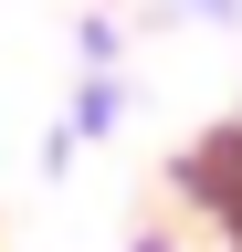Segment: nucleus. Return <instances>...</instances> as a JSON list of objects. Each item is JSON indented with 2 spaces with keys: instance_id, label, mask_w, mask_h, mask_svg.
Wrapping results in <instances>:
<instances>
[{
  "instance_id": "nucleus-1",
  "label": "nucleus",
  "mask_w": 242,
  "mask_h": 252,
  "mask_svg": "<svg viewBox=\"0 0 242 252\" xmlns=\"http://www.w3.org/2000/svg\"><path fill=\"white\" fill-rule=\"evenodd\" d=\"M179 200L210 210V231L242 252V116H232V126H210V137L179 158Z\"/></svg>"
},
{
  "instance_id": "nucleus-2",
  "label": "nucleus",
  "mask_w": 242,
  "mask_h": 252,
  "mask_svg": "<svg viewBox=\"0 0 242 252\" xmlns=\"http://www.w3.org/2000/svg\"><path fill=\"white\" fill-rule=\"evenodd\" d=\"M116 126H127V84H116V74H84V84H74L64 137H74V147H95V137H116Z\"/></svg>"
},
{
  "instance_id": "nucleus-3",
  "label": "nucleus",
  "mask_w": 242,
  "mask_h": 252,
  "mask_svg": "<svg viewBox=\"0 0 242 252\" xmlns=\"http://www.w3.org/2000/svg\"><path fill=\"white\" fill-rule=\"evenodd\" d=\"M116 42H127V32H116L105 11H84V32H74V53H84V74H116Z\"/></svg>"
},
{
  "instance_id": "nucleus-4",
  "label": "nucleus",
  "mask_w": 242,
  "mask_h": 252,
  "mask_svg": "<svg viewBox=\"0 0 242 252\" xmlns=\"http://www.w3.org/2000/svg\"><path fill=\"white\" fill-rule=\"evenodd\" d=\"M190 21H242V0H179Z\"/></svg>"
}]
</instances>
